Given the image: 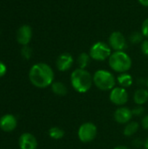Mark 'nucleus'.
<instances>
[{
  "label": "nucleus",
  "mask_w": 148,
  "mask_h": 149,
  "mask_svg": "<svg viewBox=\"0 0 148 149\" xmlns=\"http://www.w3.org/2000/svg\"><path fill=\"white\" fill-rule=\"evenodd\" d=\"M17 126V120L13 114L6 113L0 118V129L3 132H12L16 129Z\"/></svg>",
  "instance_id": "nucleus-11"
},
{
  "label": "nucleus",
  "mask_w": 148,
  "mask_h": 149,
  "mask_svg": "<svg viewBox=\"0 0 148 149\" xmlns=\"http://www.w3.org/2000/svg\"><path fill=\"white\" fill-rule=\"evenodd\" d=\"M116 80L120 87H123L126 89L132 86V85L133 83V79L132 75L127 72L120 73V75L117 77Z\"/></svg>",
  "instance_id": "nucleus-15"
},
{
  "label": "nucleus",
  "mask_w": 148,
  "mask_h": 149,
  "mask_svg": "<svg viewBox=\"0 0 148 149\" xmlns=\"http://www.w3.org/2000/svg\"><path fill=\"white\" fill-rule=\"evenodd\" d=\"M113 149H130L129 148L126 147V146H118L116 148H114Z\"/></svg>",
  "instance_id": "nucleus-29"
},
{
  "label": "nucleus",
  "mask_w": 148,
  "mask_h": 149,
  "mask_svg": "<svg viewBox=\"0 0 148 149\" xmlns=\"http://www.w3.org/2000/svg\"><path fill=\"white\" fill-rule=\"evenodd\" d=\"M73 62L74 59L72 54L69 52H64L58 57L56 60V66L59 72H66L72 68Z\"/></svg>",
  "instance_id": "nucleus-10"
},
{
  "label": "nucleus",
  "mask_w": 148,
  "mask_h": 149,
  "mask_svg": "<svg viewBox=\"0 0 148 149\" xmlns=\"http://www.w3.org/2000/svg\"><path fill=\"white\" fill-rule=\"evenodd\" d=\"M133 145L136 148H140V146L144 145V141H142L140 139H135L133 142Z\"/></svg>",
  "instance_id": "nucleus-27"
},
{
  "label": "nucleus",
  "mask_w": 148,
  "mask_h": 149,
  "mask_svg": "<svg viewBox=\"0 0 148 149\" xmlns=\"http://www.w3.org/2000/svg\"><path fill=\"white\" fill-rule=\"evenodd\" d=\"M98 134V128L92 122L83 123L78 130L79 140L83 143L92 142Z\"/></svg>",
  "instance_id": "nucleus-6"
},
{
  "label": "nucleus",
  "mask_w": 148,
  "mask_h": 149,
  "mask_svg": "<svg viewBox=\"0 0 148 149\" xmlns=\"http://www.w3.org/2000/svg\"><path fill=\"white\" fill-rule=\"evenodd\" d=\"M108 64L110 68L120 73L127 72L133 65L131 57L124 51L113 52L108 58Z\"/></svg>",
  "instance_id": "nucleus-3"
},
{
  "label": "nucleus",
  "mask_w": 148,
  "mask_h": 149,
  "mask_svg": "<svg viewBox=\"0 0 148 149\" xmlns=\"http://www.w3.org/2000/svg\"><path fill=\"white\" fill-rule=\"evenodd\" d=\"M141 33L148 39V18L145 19L141 25Z\"/></svg>",
  "instance_id": "nucleus-23"
},
{
  "label": "nucleus",
  "mask_w": 148,
  "mask_h": 149,
  "mask_svg": "<svg viewBox=\"0 0 148 149\" xmlns=\"http://www.w3.org/2000/svg\"><path fill=\"white\" fill-rule=\"evenodd\" d=\"M30 82L37 88H46L54 82V72L46 63L33 65L29 72Z\"/></svg>",
  "instance_id": "nucleus-1"
},
{
  "label": "nucleus",
  "mask_w": 148,
  "mask_h": 149,
  "mask_svg": "<svg viewBox=\"0 0 148 149\" xmlns=\"http://www.w3.org/2000/svg\"><path fill=\"white\" fill-rule=\"evenodd\" d=\"M92 79L95 86L101 91H111L117 83L113 72L104 69L96 71L92 75Z\"/></svg>",
  "instance_id": "nucleus-4"
},
{
  "label": "nucleus",
  "mask_w": 148,
  "mask_h": 149,
  "mask_svg": "<svg viewBox=\"0 0 148 149\" xmlns=\"http://www.w3.org/2000/svg\"><path fill=\"white\" fill-rule=\"evenodd\" d=\"M133 117V115L132 110L125 106L119 107L113 113L114 120L121 125H126L127 123H129L132 120Z\"/></svg>",
  "instance_id": "nucleus-9"
},
{
  "label": "nucleus",
  "mask_w": 148,
  "mask_h": 149,
  "mask_svg": "<svg viewBox=\"0 0 148 149\" xmlns=\"http://www.w3.org/2000/svg\"><path fill=\"white\" fill-rule=\"evenodd\" d=\"M32 38V30L31 27L28 24H24L17 30V40L22 45H28Z\"/></svg>",
  "instance_id": "nucleus-13"
},
{
  "label": "nucleus",
  "mask_w": 148,
  "mask_h": 149,
  "mask_svg": "<svg viewBox=\"0 0 148 149\" xmlns=\"http://www.w3.org/2000/svg\"><path fill=\"white\" fill-rule=\"evenodd\" d=\"M147 87H148V78H147Z\"/></svg>",
  "instance_id": "nucleus-31"
},
{
  "label": "nucleus",
  "mask_w": 148,
  "mask_h": 149,
  "mask_svg": "<svg viewBox=\"0 0 148 149\" xmlns=\"http://www.w3.org/2000/svg\"><path fill=\"white\" fill-rule=\"evenodd\" d=\"M144 36L141 33V31H134L133 32L130 37H129V40L131 41V43L133 44H140L142 43L144 40Z\"/></svg>",
  "instance_id": "nucleus-20"
},
{
  "label": "nucleus",
  "mask_w": 148,
  "mask_h": 149,
  "mask_svg": "<svg viewBox=\"0 0 148 149\" xmlns=\"http://www.w3.org/2000/svg\"><path fill=\"white\" fill-rule=\"evenodd\" d=\"M18 146L20 149H37L38 141L31 133H24L18 139Z\"/></svg>",
  "instance_id": "nucleus-12"
},
{
  "label": "nucleus",
  "mask_w": 148,
  "mask_h": 149,
  "mask_svg": "<svg viewBox=\"0 0 148 149\" xmlns=\"http://www.w3.org/2000/svg\"><path fill=\"white\" fill-rule=\"evenodd\" d=\"M140 49H141V52L142 53L148 57V39H144L143 42L140 44Z\"/></svg>",
  "instance_id": "nucleus-24"
},
{
  "label": "nucleus",
  "mask_w": 148,
  "mask_h": 149,
  "mask_svg": "<svg viewBox=\"0 0 148 149\" xmlns=\"http://www.w3.org/2000/svg\"><path fill=\"white\" fill-rule=\"evenodd\" d=\"M133 101L138 106H143L148 101V90L140 88L135 91L133 94Z\"/></svg>",
  "instance_id": "nucleus-14"
},
{
  "label": "nucleus",
  "mask_w": 148,
  "mask_h": 149,
  "mask_svg": "<svg viewBox=\"0 0 148 149\" xmlns=\"http://www.w3.org/2000/svg\"><path fill=\"white\" fill-rule=\"evenodd\" d=\"M112 53V49L109 45L102 41L94 43L89 51L92 59L95 61H105L106 59L109 58Z\"/></svg>",
  "instance_id": "nucleus-5"
},
{
  "label": "nucleus",
  "mask_w": 148,
  "mask_h": 149,
  "mask_svg": "<svg viewBox=\"0 0 148 149\" xmlns=\"http://www.w3.org/2000/svg\"><path fill=\"white\" fill-rule=\"evenodd\" d=\"M139 1V3L142 5V6H144V7H148V0H138Z\"/></svg>",
  "instance_id": "nucleus-28"
},
{
  "label": "nucleus",
  "mask_w": 148,
  "mask_h": 149,
  "mask_svg": "<svg viewBox=\"0 0 148 149\" xmlns=\"http://www.w3.org/2000/svg\"><path fill=\"white\" fill-rule=\"evenodd\" d=\"M71 85L79 93H85L92 88L93 79L86 69L77 68L71 74Z\"/></svg>",
  "instance_id": "nucleus-2"
},
{
  "label": "nucleus",
  "mask_w": 148,
  "mask_h": 149,
  "mask_svg": "<svg viewBox=\"0 0 148 149\" xmlns=\"http://www.w3.org/2000/svg\"><path fill=\"white\" fill-rule=\"evenodd\" d=\"M132 113L133 116L136 117H140L144 114L145 113V109L142 106H137L136 107H134L133 109H132Z\"/></svg>",
  "instance_id": "nucleus-22"
},
{
  "label": "nucleus",
  "mask_w": 148,
  "mask_h": 149,
  "mask_svg": "<svg viewBox=\"0 0 148 149\" xmlns=\"http://www.w3.org/2000/svg\"><path fill=\"white\" fill-rule=\"evenodd\" d=\"M49 136L53 140H60L65 136V131L58 127H52L49 129Z\"/></svg>",
  "instance_id": "nucleus-19"
},
{
  "label": "nucleus",
  "mask_w": 148,
  "mask_h": 149,
  "mask_svg": "<svg viewBox=\"0 0 148 149\" xmlns=\"http://www.w3.org/2000/svg\"><path fill=\"white\" fill-rule=\"evenodd\" d=\"M51 91L54 94L58 96H65L68 93L67 86L60 81H55L51 86Z\"/></svg>",
  "instance_id": "nucleus-16"
},
{
  "label": "nucleus",
  "mask_w": 148,
  "mask_h": 149,
  "mask_svg": "<svg viewBox=\"0 0 148 149\" xmlns=\"http://www.w3.org/2000/svg\"><path fill=\"white\" fill-rule=\"evenodd\" d=\"M21 55L24 59H30L32 56V50L31 47H29L28 45H24L23 46L22 50H21Z\"/></svg>",
  "instance_id": "nucleus-21"
},
{
  "label": "nucleus",
  "mask_w": 148,
  "mask_h": 149,
  "mask_svg": "<svg viewBox=\"0 0 148 149\" xmlns=\"http://www.w3.org/2000/svg\"><path fill=\"white\" fill-rule=\"evenodd\" d=\"M139 128H140V124L138 122L130 121L129 123H127L125 126L124 130H123V134L126 137H131L138 132Z\"/></svg>",
  "instance_id": "nucleus-17"
},
{
  "label": "nucleus",
  "mask_w": 148,
  "mask_h": 149,
  "mask_svg": "<svg viewBox=\"0 0 148 149\" xmlns=\"http://www.w3.org/2000/svg\"><path fill=\"white\" fill-rule=\"evenodd\" d=\"M91 56L89 53H86V52H82L80 53L79 56H78V58H77V64L79 65V68H81V69H85L90 62H91Z\"/></svg>",
  "instance_id": "nucleus-18"
},
{
  "label": "nucleus",
  "mask_w": 148,
  "mask_h": 149,
  "mask_svg": "<svg viewBox=\"0 0 148 149\" xmlns=\"http://www.w3.org/2000/svg\"><path fill=\"white\" fill-rule=\"evenodd\" d=\"M141 127L145 129L148 130V114H146L141 120Z\"/></svg>",
  "instance_id": "nucleus-25"
},
{
  "label": "nucleus",
  "mask_w": 148,
  "mask_h": 149,
  "mask_svg": "<svg viewBox=\"0 0 148 149\" xmlns=\"http://www.w3.org/2000/svg\"><path fill=\"white\" fill-rule=\"evenodd\" d=\"M6 72H7V67L5 64L0 61V78L3 77L6 74Z\"/></svg>",
  "instance_id": "nucleus-26"
},
{
  "label": "nucleus",
  "mask_w": 148,
  "mask_h": 149,
  "mask_svg": "<svg viewBox=\"0 0 148 149\" xmlns=\"http://www.w3.org/2000/svg\"><path fill=\"white\" fill-rule=\"evenodd\" d=\"M144 147H145L146 149H148V137L147 138V140L144 141Z\"/></svg>",
  "instance_id": "nucleus-30"
},
{
  "label": "nucleus",
  "mask_w": 148,
  "mask_h": 149,
  "mask_svg": "<svg viewBox=\"0 0 148 149\" xmlns=\"http://www.w3.org/2000/svg\"><path fill=\"white\" fill-rule=\"evenodd\" d=\"M109 100L115 106L123 107L128 101V93L126 88L115 86L113 89L110 91Z\"/></svg>",
  "instance_id": "nucleus-7"
},
{
  "label": "nucleus",
  "mask_w": 148,
  "mask_h": 149,
  "mask_svg": "<svg viewBox=\"0 0 148 149\" xmlns=\"http://www.w3.org/2000/svg\"><path fill=\"white\" fill-rule=\"evenodd\" d=\"M108 45L114 52L125 51L127 47V43L125 36L120 31H113L108 38Z\"/></svg>",
  "instance_id": "nucleus-8"
}]
</instances>
